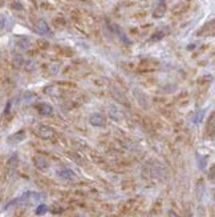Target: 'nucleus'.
Segmentation results:
<instances>
[{
  "label": "nucleus",
  "instance_id": "nucleus-1",
  "mask_svg": "<svg viewBox=\"0 0 215 217\" xmlns=\"http://www.w3.org/2000/svg\"><path fill=\"white\" fill-rule=\"evenodd\" d=\"M159 65V63L153 60V59H145L141 60V63L138 64V71L139 72H152Z\"/></svg>",
  "mask_w": 215,
  "mask_h": 217
},
{
  "label": "nucleus",
  "instance_id": "nucleus-2",
  "mask_svg": "<svg viewBox=\"0 0 215 217\" xmlns=\"http://www.w3.org/2000/svg\"><path fill=\"white\" fill-rule=\"evenodd\" d=\"M56 135V132L52 127H48V125H40L37 128V136L41 137V139H52Z\"/></svg>",
  "mask_w": 215,
  "mask_h": 217
},
{
  "label": "nucleus",
  "instance_id": "nucleus-3",
  "mask_svg": "<svg viewBox=\"0 0 215 217\" xmlns=\"http://www.w3.org/2000/svg\"><path fill=\"white\" fill-rule=\"evenodd\" d=\"M24 139H26V132L24 131H19L16 133H13L7 139V142L11 145H15V144H19V142H21Z\"/></svg>",
  "mask_w": 215,
  "mask_h": 217
},
{
  "label": "nucleus",
  "instance_id": "nucleus-4",
  "mask_svg": "<svg viewBox=\"0 0 215 217\" xmlns=\"http://www.w3.org/2000/svg\"><path fill=\"white\" fill-rule=\"evenodd\" d=\"M33 161H35V165H36L40 171H47L49 168V161L41 155H37L36 157H35Z\"/></svg>",
  "mask_w": 215,
  "mask_h": 217
},
{
  "label": "nucleus",
  "instance_id": "nucleus-5",
  "mask_svg": "<svg viewBox=\"0 0 215 217\" xmlns=\"http://www.w3.org/2000/svg\"><path fill=\"white\" fill-rule=\"evenodd\" d=\"M91 124L94 127H104L106 124V119L101 115V113H94L91 116Z\"/></svg>",
  "mask_w": 215,
  "mask_h": 217
},
{
  "label": "nucleus",
  "instance_id": "nucleus-6",
  "mask_svg": "<svg viewBox=\"0 0 215 217\" xmlns=\"http://www.w3.org/2000/svg\"><path fill=\"white\" fill-rule=\"evenodd\" d=\"M197 35H199V36H213L214 35V20H210V23H207V24H204L203 26V28L199 31Z\"/></svg>",
  "mask_w": 215,
  "mask_h": 217
},
{
  "label": "nucleus",
  "instance_id": "nucleus-7",
  "mask_svg": "<svg viewBox=\"0 0 215 217\" xmlns=\"http://www.w3.org/2000/svg\"><path fill=\"white\" fill-rule=\"evenodd\" d=\"M165 13H166V4L162 2L156 7V9H154V12H153V16L156 19H161V17H163Z\"/></svg>",
  "mask_w": 215,
  "mask_h": 217
},
{
  "label": "nucleus",
  "instance_id": "nucleus-8",
  "mask_svg": "<svg viewBox=\"0 0 215 217\" xmlns=\"http://www.w3.org/2000/svg\"><path fill=\"white\" fill-rule=\"evenodd\" d=\"M134 95H136V97H137V101H138L143 108H149L147 97L145 96V93H142L141 91H138V89H134Z\"/></svg>",
  "mask_w": 215,
  "mask_h": 217
},
{
  "label": "nucleus",
  "instance_id": "nucleus-9",
  "mask_svg": "<svg viewBox=\"0 0 215 217\" xmlns=\"http://www.w3.org/2000/svg\"><path fill=\"white\" fill-rule=\"evenodd\" d=\"M37 111L41 113V115H52L53 113V108H52V105H49V104H47V103H41V104H39L37 105Z\"/></svg>",
  "mask_w": 215,
  "mask_h": 217
},
{
  "label": "nucleus",
  "instance_id": "nucleus-10",
  "mask_svg": "<svg viewBox=\"0 0 215 217\" xmlns=\"http://www.w3.org/2000/svg\"><path fill=\"white\" fill-rule=\"evenodd\" d=\"M36 28H37V31L40 33H51V31H49V26L47 24V22L41 20V19H39V20L36 22Z\"/></svg>",
  "mask_w": 215,
  "mask_h": 217
},
{
  "label": "nucleus",
  "instance_id": "nucleus-11",
  "mask_svg": "<svg viewBox=\"0 0 215 217\" xmlns=\"http://www.w3.org/2000/svg\"><path fill=\"white\" fill-rule=\"evenodd\" d=\"M58 176L61 177V179H64V180H74V179H76V175H74V172L71 171V169L58 171Z\"/></svg>",
  "mask_w": 215,
  "mask_h": 217
},
{
  "label": "nucleus",
  "instance_id": "nucleus-12",
  "mask_svg": "<svg viewBox=\"0 0 215 217\" xmlns=\"http://www.w3.org/2000/svg\"><path fill=\"white\" fill-rule=\"evenodd\" d=\"M65 24H67V22H65V19L64 17H54L53 20H52V26L54 27V28H60V29H63L64 27H65Z\"/></svg>",
  "mask_w": 215,
  "mask_h": 217
},
{
  "label": "nucleus",
  "instance_id": "nucleus-13",
  "mask_svg": "<svg viewBox=\"0 0 215 217\" xmlns=\"http://www.w3.org/2000/svg\"><path fill=\"white\" fill-rule=\"evenodd\" d=\"M214 128H215V116H214V113H211L210 115V120L207 123V132L210 133V136L214 135Z\"/></svg>",
  "mask_w": 215,
  "mask_h": 217
},
{
  "label": "nucleus",
  "instance_id": "nucleus-14",
  "mask_svg": "<svg viewBox=\"0 0 215 217\" xmlns=\"http://www.w3.org/2000/svg\"><path fill=\"white\" fill-rule=\"evenodd\" d=\"M112 95H113L114 97H116V99H117L118 101H121L122 104H125V105H128V107H129V103H128V100H126V99H125V96H122V95H119V92H118V91H116V89H113V91H112Z\"/></svg>",
  "mask_w": 215,
  "mask_h": 217
},
{
  "label": "nucleus",
  "instance_id": "nucleus-15",
  "mask_svg": "<svg viewBox=\"0 0 215 217\" xmlns=\"http://www.w3.org/2000/svg\"><path fill=\"white\" fill-rule=\"evenodd\" d=\"M58 53L61 56H67V57H71V56H73V51L71 48H67V47H63V48H58Z\"/></svg>",
  "mask_w": 215,
  "mask_h": 217
},
{
  "label": "nucleus",
  "instance_id": "nucleus-16",
  "mask_svg": "<svg viewBox=\"0 0 215 217\" xmlns=\"http://www.w3.org/2000/svg\"><path fill=\"white\" fill-rule=\"evenodd\" d=\"M165 36V31H158L152 36V41H159Z\"/></svg>",
  "mask_w": 215,
  "mask_h": 217
},
{
  "label": "nucleus",
  "instance_id": "nucleus-17",
  "mask_svg": "<svg viewBox=\"0 0 215 217\" xmlns=\"http://www.w3.org/2000/svg\"><path fill=\"white\" fill-rule=\"evenodd\" d=\"M47 212H48V206L47 205H39L37 209H36V215L37 216H43V215H45Z\"/></svg>",
  "mask_w": 215,
  "mask_h": 217
},
{
  "label": "nucleus",
  "instance_id": "nucleus-18",
  "mask_svg": "<svg viewBox=\"0 0 215 217\" xmlns=\"http://www.w3.org/2000/svg\"><path fill=\"white\" fill-rule=\"evenodd\" d=\"M17 162H19V157L16 155H13L11 159H9V161H8V166H9V168H15Z\"/></svg>",
  "mask_w": 215,
  "mask_h": 217
},
{
  "label": "nucleus",
  "instance_id": "nucleus-19",
  "mask_svg": "<svg viewBox=\"0 0 215 217\" xmlns=\"http://www.w3.org/2000/svg\"><path fill=\"white\" fill-rule=\"evenodd\" d=\"M37 47L39 49H43V51H45V49L49 48V43L47 40H39L37 41Z\"/></svg>",
  "mask_w": 215,
  "mask_h": 217
},
{
  "label": "nucleus",
  "instance_id": "nucleus-20",
  "mask_svg": "<svg viewBox=\"0 0 215 217\" xmlns=\"http://www.w3.org/2000/svg\"><path fill=\"white\" fill-rule=\"evenodd\" d=\"M58 87H64V88H76V84L74 83H71V81H61V83H58Z\"/></svg>",
  "mask_w": 215,
  "mask_h": 217
},
{
  "label": "nucleus",
  "instance_id": "nucleus-21",
  "mask_svg": "<svg viewBox=\"0 0 215 217\" xmlns=\"http://www.w3.org/2000/svg\"><path fill=\"white\" fill-rule=\"evenodd\" d=\"M211 80H213L211 76H204V77H201V79H199V80H198V84L202 85V84H206V83H210Z\"/></svg>",
  "mask_w": 215,
  "mask_h": 217
},
{
  "label": "nucleus",
  "instance_id": "nucleus-22",
  "mask_svg": "<svg viewBox=\"0 0 215 217\" xmlns=\"http://www.w3.org/2000/svg\"><path fill=\"white\" fill-rule=\"evenodd\" d=\"M4 23H6V20H4L3 16H0V29H2L4 27Z\"/></svg>",
  "mask_w": 215,
  "mask_h": 217
}]
</instances>
